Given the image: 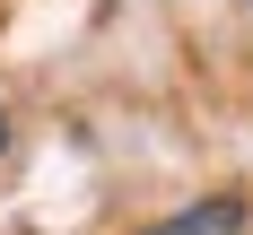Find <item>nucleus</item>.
Segmentation results:
<instances>
[{
  "label": "nucleus",
  "instance_id": "3",
  "mask_svg": "<svg viewBox=\"0 0 253 235\" xmlns=\"http://www.w3.org/2000/svg\"><path fill=\"white\" fill-rule=\"evenodd\" d=\"M245 9H253V0H245Z\"/></svg>",
  "mask_w": 253,
  "mask_h": 235
},
{
  "label": "nucleus",
  "instance_id": "2",
  "mask_svg": "<svg viewBox=\"0 0 253 235\" xmlns=\"http://www.w3.org/2000/svg\"><path fill=\"white\" fill-rule=\"evenodd\" d=\"M9 139H18V122H9V96H0V157H9Z\"/></svg>",
  "mask_w": 253,
  "mask_h": 235
},
{
  "label": "nucleus",
  "instance_id": "1",
  "mask_svg": "<svg viewBox=\"0 0 253 235\" xmlns=\"http://www.w3.org/2000/svg\"><path fill=\"white\" fill-rule=\"evenodd\" d=\"M140 235H253V201H245V192H201V201L149 218Z\"/></svg>",
  "mask_w": 253,
  "mask_h": 235
}]
</instances>
